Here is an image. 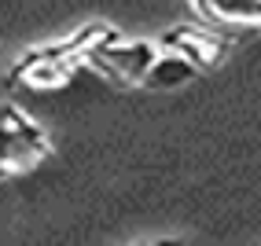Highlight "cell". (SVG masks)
Instances as JSON below:
<instances>
[{
	"label": "cell",
	"instance_id": "1",
	"mask_svg": "<svg viewBox=\"0 0 261 246\" xmlns=\"http://www.w3.org/2000/svg\"><path fill=\"white\" fill-rule=\"evenodd\" d=\"M121 33L107 22H89L74 30L70 37L63 41H51V44H37L22 51L19 59L8 66V89H19V92H59L74 81V74L89 63V56L107 44V41H118Z\"/></svg>",
	"mask_w": 261,
	"mask_h": 246
},
{
	"label": "cell",
	"instance_id": "2",
	"mask_svg": "<svg viewBox=\"0 0 261 246\" xmlns=\"http://www.w3.org/2000/svg\"><path fill=\"white\" fill-rule=\"evenodd\" d=\"M51 154V136L37 118H30L19 103H0V180H15L33 173Z\"/></svg>",
	"mask_w": 261,
	"mask_h": 246
},
{
	"label": "cell",
	"instance_id": "3",
	"mask_svg": "<svg viewBox=\"0 0 261 246\" xmlns=\"http://www.w3.org/2000/svg\"><path fill=\"white\" fill-rule=\"evenodd\" d=\"M154 44H159V51H169V56L184 59L199 74H210V70H217L232 56V37H224V33H217L210 26H191V22L162 30Z\"/></svg>",
	"mask_w": 261,
	"mask_h": 246
},
{
	"label": "cell",
	"instance_id": "8",
	"mask_svg": "<svg viewBox=\"0 0 261 246\" xmlns=\"http://www.w3.org/2000/svg\"><path fill=\"white\" fill-rule=\"evenodd\" d=\"M144 246H151V242H144Z\"/></svg>",
	"mask_w": 261,
	"mask_h": 246
},
{
	"label": "cell",
	"instance_id": "4",
	"mask_svg": "<svg viewBox=\"0 0 261 246\" xmlns=\"http://www.w3.org/2000/svg\"><path fill=\"white\" fill-rule=\"evenodd\" d=\"M154 59H159V44L154 41H125V37H118V41L99 44L89 56V66L99 70L103 77L118 81V85H144Z\"/></svg>",
	"mask_w": 261,
	"mask_h": 246
},
{
	"label": "cell",
	"instance_id": "6",
	"mask_svg": "<svg viewBox=\"0 0 261 246\" xmlns=\"http://www.w3.org/2000/svg\"><path fill=\"white\" fill-rule=\"evenodd\" d=\"M191 77H199V70H191L184 59L169 56V51H159V59H154V66L144 77V89H180Z\"/></svg>",
	"mask_w": 261,
	"mask_h": 246
},
{
	"label": "cell",
	"instance_id": "7",
	"mask_svg": "<svg viewBox=\"0 0 261 246\" xmlns=\"http://www.w3.org/2000/svg\"><path fill=\"white\" fill-rule=\"evenodd\" d=\"M151 246H188L184 239H173V235H166V239H154Z\"/></svg>",
	"mask_w": 261,
	"mask_h": 246
},
{
	"label": "cell",
	"instance_id": "5",
	"mask_svg": "<svg viewBox=\"0 0 261 246\" xmlns=\"http://www.w3.org/2000/svg\"><path fill=\"white\" fill-rule=\"evenodd\" d=\"M184 4L221 30H261V0H184Z\"/></svg>",
	"mask_w": 261,
	"mask_h": 246
}]
</instances>
